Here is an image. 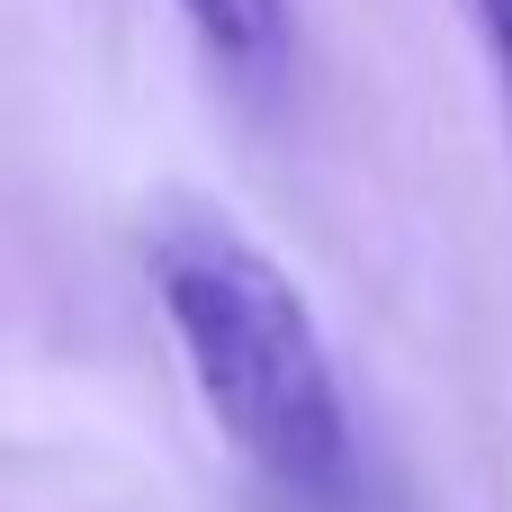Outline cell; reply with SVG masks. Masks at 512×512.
<instances>
[{"mask_svg": "<svg viewBox=\"0 0 512 512\" xmlns=\"http://www.w3.org/2000/svg\"><path fill=\"white\" fill-rule=\"evenodd\" d=\"M144 279L216 441L279 504L333 512L360 468V423L297 270L225 207H162L144 234Z\"/></svg>", "mask_w": 512, "mask_h": 512, "instance_id": "1", "label": "cell"}, {"mask_svg": "<svg viewBox=\"0 0 512 512\" xmlns=\"http://www.w3.org/2000/svg\"><path fill=\"white\" fill-rule=\"evenodd\" d=\"M468 27H477V45H486V63L512 99V0H468Z\"/></svg>", "mask_w": 512, "mask_h": 512, "instance_id": "3", "label": "cell"}, {"mask_svg": "<svg viewBox=\"0 0 512 512\" xmlns=\"http://www.w3.org/2000/svg\"><path fill=\"white\" fill-rule=\"evenodd\" d=\"M180 27H189V45L207 54V72L216 81H234V90H279L288 81V63H297V9L288 0H162Z\"/></svg>", "mask_w": 512, "mask_h": 512, "instance_id": "2", "label": "cell"}]
</instances>
